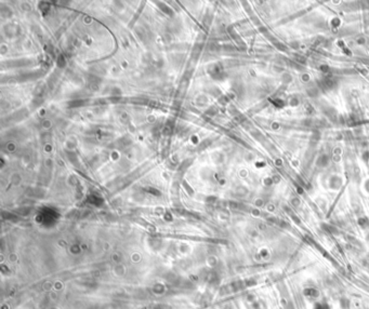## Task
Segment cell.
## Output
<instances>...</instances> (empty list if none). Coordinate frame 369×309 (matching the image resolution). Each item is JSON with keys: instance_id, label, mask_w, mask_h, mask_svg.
<instances>
[{"instance_id": "1", "label": "cell", "mask_w": 369, "mask_h": 309, "mask_svg": "<svg viewBox=\"0 0 369 309\" xmlns=\"http://www.w3.org/2000/svg\"><path fill=\"white\" fill-rule=\"evenodd\" d=\"M317 309H327V308L324 306V305H319V306L317 307Z\"/></svg>"}]
</instances>
